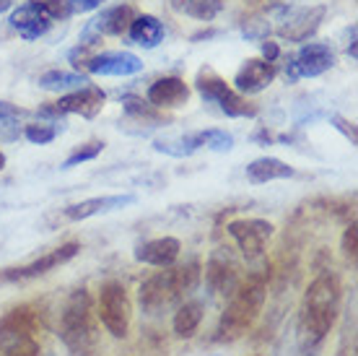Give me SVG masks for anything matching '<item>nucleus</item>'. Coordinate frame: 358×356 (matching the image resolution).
Segmentation results:
<instances>
[{"label":"nucleus","mask_w":358,"mask_h":356,"mask_svg":"<svg viewBox=\"0 0 358 356\" xmlns=\"http://www.w3.org/2000/svg\"><path fill=\"white\" fill-rule=\"evenodd\" d=\"M10 27L16 29L18 36L21 39H27V42H34L39 36H45L52 27V21L42 13V11L36 8L31 0H27L24 6H18L13 11V16H10Z\"/></svg>","instance_id":"obj_18"},{"label":"nucleus","mask_w":358,"mask_h":356,"mask_svg":"<svg viewBox=\"0 0 358 356\" xmlns=\"http://www.w3.org/2000/svg\"><path fill=\"white\" fill-rule=\"evenodd\" d=\"M265 278L262 276H250L247 281L236 284L231 294H229V304L221 312L218 320V330H215V341L218 343H231L247 336L252 325L257 322L262 307H265Z\"/></svg>","instance_id":"obj_3"},{"label":"nucleus","mask_w":358,"mask_h":356,"mask_svg":"<svg viewBox=\"0 0 358 356\" xmlns=\"http://www.w3.org/2000/svg\"><path fill=\"white\" fill-rule=\"evenodd\" d=\"M348 34H350V45L348 47H345V53H348L350 55V60H356V27H350L348 29Z\"/></svg>","instance_id":"obj_38"},{"label":"nucleus","mask_w":358,"mask_h":356,"mask_svg":"<svg viewBox=\"0 0 358 356\" xmlns=\"http://www.w3.org/2000/svg\"><path fill=\"white\" fill-rule=\"evenodd\" d=\"M3 167H6V153L0 151V172H3Z\"/></svg>","instance_id":"obj_40"},{"label":"nucleus","mask_w":358,"mask_h":356,"mask_svg":"<svg viewBox=\"0 0 358 356\" xmlns=\"http://www.w3.org/2000/svg\"><path fill=\"white\" fill-rule=\"evenodd\" d=\"M283 13L286 16L280 18L283 24L278 27V36L288 39V42H304V39H309L320 29L327 8L324 6H304V8H294V11L283 8Z\"/></svg>","instance_id":"obj_12"},{"label":"nucleus","mask_w":358,"mask_h":356,"mask_svg":"<svg viewBox=\"0 0 358 356\" xmlns=\"http://www.w3.org/2000/svg\"><path fill=\"white\" fill-rule=\"evenodd\" d=\"M206 284L213 294H231L239 284V268L229 255H213L206 268Z\"/></svg>","instance_id":"obj_19"},{"label":"nucleus","mask_w":358,"mask_h":356,"mask_svg":"<svg viewBox=\"0 0 358 356\" xmlns=\"http://www.w3.org/2000/svg\"><path fill=\"white\" fill-rule=\"evenodd\" d=\"M101 151H104V143H101V141L83 143V146H78V149H76V151H73L71 156L63 161V170H73V167H78V164H83V161L96 159Z\"/></svg>","instance_id":"obj_29"},{"label":"nucleus","mask_w":358,"mask_h":356,"mask_svg":"<svg viewBox=\"0 0 358 356\" xmlns=\"http://www.w3.org/2000/svg\"><path fill=\"white\" fill-rule=\"evenodd\" d=\"M335 65V53L327 45H304L299 53L288 60L286 76L291 81L296 78H314V76H322Z\"/></svg>","instance_id":"obj_11"},{"label":"nucleus","mask_w":358,"mask_h":356,"mask_svg":"<svg viewBox=\"0 0 358 356\" xmlns=\"http://www.w3.org/2000/svg\"><path fill=\"white\" fill-rule=\"evenodd\" d=\"M145 99L159 109H177L182 104H187L189 89L182 78L166 76V78L153 81L151 86H148V91H145Z\"/></svg>","instance_id":"obj_16"},{"label":"nucleus","mask_w":358,"mask_h":356,"mask_svg":"<svg viewBox=\"0 0 358 356\" xmlns=\"http://www.w3.org/2000/svg\"><path fill=\"white\" fill-rule=\"evenodd\" d=\"M262 55H265L268 62H275L278 55H280V47H278L275 42H262Z\"/></svg>","instance_id":"obj_37"},{"label":"nucleus","mask_w":358,"mask_h":356,"mask_svg":"<svg viewBox=\"0 0 358 356\" xmlns=\"http://www.w3.org/2000/svg\"><path fill=\"white\" fill-rule=\"evenodd\" d=\"M89 81L81 73H71V71H47L39 76V86L45 91H76L83 89Z\"/></svg>","instance_id":"obj_26"},{"label":"nucleus","mask_w":358,"mask_h":356,"mask_svg":"<svg viewBox=\"0 0 358 356\" xmlns=\"http://www.w3.org/2000/svg\"><path fill=\"white\" fill-rule=\"evenodd\" d=\"M275 62H268V60H260V57H250V60H244V65L239 68L236 73V91L239 94H260L265 91L273 83L275 78Z\"/></svg>","instance_id":"obj_14"},{"label":"nucleus","mask_w":358,"mask_h":356,"mask_svg":"<svg viewBox=\"0 0 358 356\" xmlns=\"http://www.w3.org/2000/svg\"><path fill=\"white\" fill-rule=\"evenodd\" d=\"M153 149H156L159 153L177 156V159L192 156L195 151L203 149V130H197V133H185V135H171V138H156V141H153Z\"/></svg>","instance_id":"obj_23"},{"label":"nucleus","mask_w":358,"mask_h":356,"mask_svg":"<svg viewBox=\"0 0 358 356\" xmlns=\"http://www.w3.org/2000/svg\"><path fill=\"white\" fill-rule=\"evenodd\" d=\"M135 196L133 193H122V196H101V198H89V200H81V203H73L65 208V219L68 221H86L91 216L99 214H112V211H120L125 205H133Z\"/></svg>","instance_id":"obj_15"},{"label":"nucleus","mask_w":358,"mask_h":356,"mask_svg":"<svg viewBox=\"0 0 358 356\" xmlns=\"http://www.w3.org/2000/svg\"><path fill=\"white\" fill-rule=\"evenodd\" d=\"M203 322V302H182L174 312V336L177 338H192L195 330Z\"/></svg>","instance_id":"obj_24"},{"label":"nucleus","mask_w":358,"mask_h":356,"mask_svg":"<svg viewBox=\"0 0 358 356\" xmlns=\"http://www.w3.org/2000/svg\"><path fill=\"white\" fill-rule=\"evenodd\" d=\"M200 286V266L195 260L187 266H169V271H159L148 276L138 289V302L145 315H162V312L185 302Z\"/></svg>","instance_id":"obj_2"},{"label":"nucleus","mask_w":358,"mask_h":356,"mask_svg":"<svg viewBox=\"0 0 358 356\" xmlns=\"http://www.w3.org/2000/svg\"><path fill=\"white\" fill-rule=\"evenodd\" d=\"M101 3H104V0H68L71 13H86V11L101 8Z\"/></svg>","instance_id":"obj_36"},{"label":"nucleus","mask_w":358,"mask_h":356,"mask_svg":"<svg viewBox=\"0 0 358 356\" xmlns=\"http://www.w3.org/2000/svg\"><path fill=\"white\" fill-rule=\"evenodd\" d=\"M179 252H182V242L177 237H159V240L143 242L135 249V260L153 268H169L177 263Z\"/></svg>","instance_id":"obj_17"},{"label":"nucleus","mask_w":358,"mask_h":356,"mask_svg":"<svg viewBox=\"0 0 358 356\" xmlns=\"http://www.w3.org/2000/svg\"><path fill=\"white\" fill-rule=\"evenodd\" d=\"M107 102V94L99 86H83L76 89L73 94L60 97V102H55L50 107L39 109V117H50V120H60L65 115H81V117H96Z\"/></svg>","instance_id":"obj_8"},{"label":"nucleus","mask_w":358,"mask_h":356,"mask_svg":"<svg viewBox=\"0 0 358 356\" xmlns=\"http://www.w3.org/2000/svg\"><path fill=\"white\" fill-rule=\"evenodd\" d=\"M96 317H99V322L107 328L109 336L127 338L130 325H133V302H130V294H127L125 284L107 281V284L99 289Z\"/></svg>","instance_id":"obj_6"},{"label":"nucleus","mask_w":358,"mask_h":356,"mask_svg":"<svg viewBox=\"0 0 358 356\" xmlns=\"http://www.w3.org/2000/svg\"><path fill=\"white\" fill-rule=\"evenodd\" d=\"M42 330L39 312L21 304L0 317V354L3 356H42L36 333Z\"/></svg>","instance_id":"obj_5"},{"label":"nucleus","mask_w":358,"mask_h":356,"mask_svg":"<svg viewBox=\"0 0 358 356\" xmlns=\"http://www.w3.org/2000/svg\"><path fill=\"white\" fill-rule=\"evenodd\" d=\"M203 149H210L215 153H226L234 149V135L226 133V130H218V128H210V130H203Z\"/></svg>","instance_id":"obj_30"},{"label":"nucleus","mask_w":358,"mask_h":356,"mask_svg":"<svg viewBox=\"0 0 358 356\" xmlns=\"http://www.w3.org/2000/svg\"><path fill=\"white\" fill-rule=\"evenodd\" d=\"M127 34H130V39H133L138 47L153 50V47L164 39V27L156 16H151V13H141V16H135L133 21H130Z\"/></svg>","instance_id":"obj_22"},{"label":"nucleus","mask_w":358,"mask_h":356,"mask_svg":"<svg viewBox=\"0 0 358 356\" xmlns=\"http://www.w3.org/2000/svg\"><path fill=\"white\" fill-rule=\"evenodd\" d=\"M99 317L86 289L68 296L60 312V341L73 356H94L99 348Z\"/></svg>","instance_id":"obj_4"},{"label":"nucleus","mask_w":358,"mask_h":356,"mask_svg":"<svg viewBox=\"0 0 358 356\" xmlns=\"http://www.w3.org/2000/svg\"><path fill=\"white\" fill-rule=\"evenodd\" d=\"M10 6H13V0H0V13H6Z\"/></svg>","instance_id":"obj_39"},{"label":"nucleus","mask_w":358,"mask_h":356,"mask_svg":"<svg viewBox=\"0 0 358 356\" xmlns=\"http://www.w3.org/2000/svg\"><path fill=\"white\" fill-rule=\"evenodd\" d=\"M330 123L335 125V128H338V130H341V133L345 135V138H348V141L353 143V146H356V143H358L356 125L348 123V120H345V117H341V115H330Z\"/></svg>","instance_id":"obj_35"},{"label":"nucleus","mask_w":358,"mask_h":356,"mask_svg":"<svg viewBox=\"0 0 358 356\" xmlns=\"http://www.w3.org/2000/svg\"><path fill=\"white\" fill-rule=\"evenodd\" d=\"M171 11L192 16L197 21H213L224 11V0H171Z\"/></svg>","instance_id":"obj_25"},{"label":"nucleus","mask_w":358,"mask_h":356,"mask_svg":"<svg viewBox=\"0 0 358 356\" xmlns=\"http://www.w3.org/2000/svg\"><path fill=\"white\" fill-rule=\"evenodd\" d=\"M78 252H81V245H78V242H65V245L45 252L42 258H36L34 263H29V266L3 268V271H0V284H16V281H29V278L45 276V273H50L55 268L71 263Z\"/></svg>","instance_id":"obj_9"},{"label":"nucleus","mask_w":358,"mask_h":356,"mask_svg":"<svg viewBox=\"0 0 358 356\" xmlns=\"http://www.w3.org/2000/svg\"><path fill=\"white\" fill-rule=\"evenodd\" d=\"M229 234L234 237L236 247L242 249V255L247 260H257L265 252V245L273 237L275 226L265 219H236L229 226Z\"/></svg>","instance_id":"obj_10"},{"label":"nucleus","mask_w":358,"mask_h":356,"mask_svg":"<svg viewBox=\"0 0 358 356\" xmlns=\"http://www.w3.org/2000/svg\"><path fill=\"white\" fill-rule=\"evenodd\" d=\"M341 302H343V284L338 273L332 271H322L314 278L304 294V304H301V330L304 336L314 343H322L327 338V333L335 328L338 315H341Z\"/></svg>","instance_id":"obj_1"},{"label":"nucleus","mask_w":358,"mask_h":356,"mask_svg":"<svg viewBox=\"0 0 358 356\" xmlns=\"http://www.w3.org/2000/svg\"><path fill=\"white\" fill-rule=\"evenodd\" d=\"M122 104H125V112L133 117V120L153 123V125L166 123V117L159 112V107H153L151 102H143V99H135V97H125L122 99Z\"/></svg>","instance_id":"obj_28"},{"label":"nucleus","mask_w":358,"mask_h":356,"mask_svg":"<svg viewBox=\"0 0 358 356\" xmlns=\"http://www.w3.org/2000/svg\"><path fill=\"white\" fill-rule=\"evenodd\" d=\"M242 34L247 39H265L270 34V24L260 16H250L242 21Z\"/></svg>","instance_id":"obj_33"},{"label":"nucleus","mask_w":358,"mask_h":356,"mask_svg":"<svg viewBox=\"0 0 358 356\" xmlns=\"http://www.w3.org/2000/svg\"><path fill=\"white\" fill-rule=\"evenodd\" d=\"M294 167H288L286 161L275 159V156H262L247 164V179L252 185H268L275 179H288L294 177Z\"/></svg>","instance_id":"obj_21"},{"label":"nucleus","mask_w":358,"mask_h":356,"mask_svg":"<svg viewBox=\"0 0 358 356\" xmlns=\"http://www.w3.org/2000/svg\"><path fill=\"white\" fill-rule=\"evenodd\" d=\"M195 89H197V94L203 97V102L215 104L226 117H255L257 115V107L250 104L239 91H234L231 86H229L213 68H208V65L197 71Z\"/></svg>","instance_id":"obj_7"},{"label":"nucleus","mask_w":358,"mask_h":356,"mask_svg":"<svg viewBox=\"0 0 358 356\" xmlns=\"http://www.w3.org/2000/svg\"><path fill=\"white\" fill-rule=\"evenodd\" d=\"M341 249H343V255H345V260L356 263V249H358V224L356 221H350V226L343 232Z\"/></svg>","instance_id":"obj_34"},{"label":"nucleus","mask_w":358,"mask_h":356,"mask_svg":"<svg viewBox=\"0 0 358 356\" xmlns=\"http://www.w3.org/2000/svg\"><path fill=\"white\" fill-rule=\"evenodd\" d=\"M86 71L94 76H133L143 71V60L133 53H101L83 60Z\"/></svg>","instance_id":"obj_13"},{"label":"nucleus","mask_w":358,"mask_h":356,"mask_svg":"<svg viewBox=\"0 0 358 356\" xmlns=\"http://www.w3.org/2000/svg\"><path fill=\"white\" fill-rule=\"evenodd\" d=\"M21 115L24 109H18L10 102H0V143H13L21 135Z\"/></svg>","instance_id":"obj_27"},{"label":"nucleus","mask_w":358,"mask_h":356,"mask_svg":"<svg viewBox=\"0 0 358 356\" xmlns=\"http://www.w3.org/2000/svg\"><path fill=\"white\" fill-rule=\"evenodd\" d=\"M208 356H218V354H208Z\"/></svg>","instance_id":"obj_41"},{"label":"nucleus","mask_w":358,"mask_h":356,"mask_svg":"<svg viewBox=\"0 0 358 356\" xmlns=\"http://www.w3.org/2000/svg\"><path fill=\"white\" fill-rule=\"evenodd\" d=\"M36 8L42 11L50 21H65V18H71V6H68V0H31Z\"/></svg>","instance_id":"obj_31"},{"label":"nucleus","mask_w":358,"mask_h":356,"mask_svg":"<svg viewBox=\"0 0 358 356\" xmlns=\"http://www.w3.org/2000/svg\"><path fill=\"white\" fill-rule=\"evenodd\" d=\"M133 18H135V11L130 8V6H115V8H107V11H101L89 27H86L83 36H89V34L120 36L130 29V21H133Z\"/></svg>","instance_id":"obj_20"},{"label":"nucleus","mask_w":358,"mask_h":356,"mask_svg":"<svg viewBox=\"0 0 358 356\" xmlns=\"http://www.w3.org/2000/svg\"><path fill=\"white\" fill-rule=\"evenodd\" d=\"M24 135H27V141L36 143V146H45V143H52L57 138V128L55 125H27L24 128Z\"/></svg>","instance_id":"obj_32"}]
</instances>
